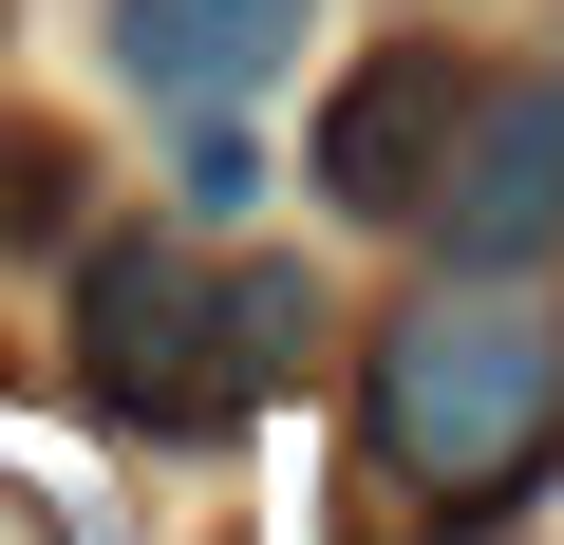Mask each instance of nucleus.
Returning a JSON list of instances; mask_svg holds the SVG:
<instances>
[{"label": "nucleus", "mask_w": 564, "mask_h": 545, "mask_svg": "<svg viewBox=\"0 0 564 545\" xmlns=\"http://www.w3.org/2000/svg\"><path fill=\"white\" fill-rule=\"evenodd\" d=\"M414 226H433L452 263H545V244H564V76H489V95L452 113V151H433Z\"/></svg>", "instance_id": "obj_3"}, {"label": "nucleus", "mask_w": 564, "mask_h": 545, "mask_svg": "<svg viewBox=\"0 0 564 545\" xmlns=\"http://www.w3.org/2000/svg\"><path fill=\"white\" fill-rule=\"evenodd\" d=\"M76 358H95V395H113L132 433H226V414H245L226 263H188V244H151V226L76 263Z\"/></svg>", "instance_id": "obj_2"}, {"label": "nucleus", "mask_w": 564, "mask_h": 545, "mask_svg": "<svg viewBox=\"0 0 564 545\" xmlns=\"http://www.w3.org/2000/svg\"><path fill=\"white\" fill-rule=\"evenodd\" d=\"M302 20L321 0H113V76L170 113H245L263 76H302Z\"/></svg>", "instance_id": "obj_5"}, {"label": "nucleus", "mask_w": 564, "mask_h": 545, "mask_svg": "<svg viewBox=\"0 0 564 545\" xmlns=\"http://www.w3.org/2000/svg\"><path fill=\"white\" fill-rule=\"evenodd\" d=\"M302 339H321L302 263H226V358H245V395H263V377H302Z\"/></svg>", "instance_id": "obj_6"}, {"label": "nucleus", "mask_w": 564, "mask_h": 545, "mask_svg": "<svg viewBox=\"0 0 564 545\" xmlns=\"http://www.w3.org/2000/svg\"><path fill=\"white\" fill-rule=\"evenodd\" d=\"M377 451L433 526H489L564 451V320L527 302V263H470V283L377 320Z\"/></svg>", "instance_id": "obj_1"}, {"label": "nucleus", "mask_w": 564, "mask_h": 545, "mask_svg": "<svg viewBox=\"0 0 564 545\" xmlns=\"http://www.w3.org/2000/svg\"><path fill=\"white\" fill-rule=\"evenodd\" d=\"M452 113H470V76H452L433 39H377V57L339 76V113H321V207H358V226H414V188H433Z\"/></svg>", "instance_id": "obj_4"}, {"label": "nucleus", "mask_w": 564, "mask_h": 545, "mask_svg": "<svg viewBox=\"0 0 564 545\" xmlns=\"http://www.w3.org/2000/svg\"><path fill=\"white\" fill-rule=\"evenodd\" d=\"M57 207H76V151L57 132H0V244H57Z\"/></svg>", "instance_id": "obj_7"}]
</instances>
